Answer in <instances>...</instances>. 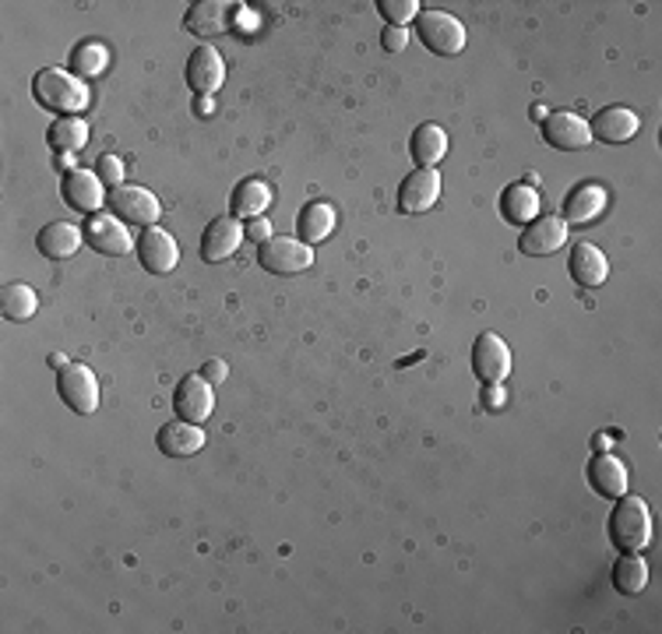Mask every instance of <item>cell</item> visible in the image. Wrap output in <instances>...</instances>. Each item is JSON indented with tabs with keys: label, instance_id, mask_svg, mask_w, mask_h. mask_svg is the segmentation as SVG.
<instances>
[{
	"label": "cell",
	"instance_id": "obj_33",
	"mask_svg": "<svg viewBox=\"0 0 662 634\" xmlns=\"http://www.w3.org/2000/svg\"><path fill=\"white\" fill-rule=\"evenodd\" d=\"M96 173H99V180H103L109 190L123 187V158H120V155H99Z\"/></svg>",
	"mask_w": 662,
	"mask_h": 634
},
{
	"label": "cell",
	"instance_id": "obj_25",
	"mask_svg": "<svg viewBox=\"0 0 662 634\" xmlns=\"http://www.w3.org/2000/svg\"><path fill=\"white\" fill-rule=\"evenodd\" d=\"M296 233L304 244H321L328 240L331 233H335V209H331L328 201H310L304 204V212L296 215Z\"/></svg>",
	"mask_w": 662,
	"mask_h": 634
},
{
	"label": "cell",
	"instance_id": "obj_12",
	"mask_svg": "<svg viewBox=\"0 0 662 634\" xmlns=\"http://www.w3.org/2000/svg\"><path fill=\"white\" fill-rule=\"evenodd\" d=\"M543 138H546V145H554L560 152H578V149H589L592 127L586 117L571 114V109H557V114H546Z\"/></svg>",
	"mask_w": 662,
	"mask_h": 634
},
{
	"label": "cell",
	"instance_id": "obj_34",
	"mask_svg": "<svg viewBox=\"0 0 662 634\" xmlns=\"http://www.w3.org/2000/svg\"><path fill=\"white\" fill-rule=\"evenodd\" d=\"M244 233H247V240L264 244V240H272V222H268L264 215H258V219H247V222H244Z\"/></svg>",
	"mask_w": 662,
	"mask_h": 634
},
{
	"label": "cell",
	"instance_id": "obj_15",
	"mask_svg": "<svg viewBox=\"0 0 662 634\" xmlns=\"http://www.w3.org/2000/svg\"><path fill=\"white\" fill-rule=\"evenodd\" d=\"M187 85L198 95H215L226 85V60L215 46H198V50L187 57Z\"/></svg>",
	"mask_w": 662,
	"mask_h": 634
},
{
	"label": "cell",
	"instance_id": "obj_24",
	"mask_svg": "<svg viewBox=\"0 0 662 634\" xmlns=\"http://www.w3.org/2000/svg\"><path fill=\"white\" fill-rule=\"evenodd\" d=\"M540 209H543L540 190H535L532 184H511V187H504L500 212H504V219H508V222H515V226H529L532 219H540Z\"/></svg>",
	"mask_w": 662,
	"mask_h": 634
},
{
	"label": "cell",
	"instance_id": "obj_18",
	"mask_svg": "<svg viewBox=\"0 0 662 634\" xmlns=\"http://www.w3.org/2000/svg\"><path fill=\"white\" fill-rule=\"evenodd\" d=\"M589 127L599 141H606V145H624V141H630L641 131V117L627 106H606V109H599L595 120H589Z\"/></svg>",
	"mask_w": 662,
	"mask_h": 634
},
{
	"label": "cell",
	"instance_id": "obj_19",
	"mask_svg": "<svg viewBox=\"0 0 662 634\" xmlns=\"http://www.w3.org/2000/svg\"><path fill=\"white\" fill-rule=\"evenodd\" d=\"M236 11L240 8L229 4V0H201V4H194L191 14H187V28L201 39H212V36H218V32L233 28Z\"/></svg>",
	"mask_w": 662,
	"mask_h": 634
},
{
	"label": "cell",
	"instance_id": "obj_14",
	"mask_svg": "<svg viewBox=\"0 0 662 634\" xmlns=\"http://www.w3.org/2000/svg\"><path fill=\"white\" fill-rule=\"evenodd\" d=\"M138 261L145 265V272H152V275H169L180 261V247L173 240V233L149 226L138 236Z\"/></svg>",
	"mask_w": 662,
	"mask_h": 634
},
{
	"label": "cell",
	"instance_id": "obj_5",
	"mask_svg": "<svg viewBox=\"0 0 662 634\" xmlns=\"http://www.w3.org/2000/svg\"><path fill=\"white\" fill-rule=\"evenodd\" d=\"M258 261L272 275H299L314 265V250L299 236H272L258 250Z\"/></svg>",
	"mask_w": 662,
	"mask_h": 634
},
{
	"label": "cell",
	"instance_id": "obj_29",
	"mask_svg": "<svg viewBox=\"0 0 662 634\" xmlns=\"http://www.w3.org/2000/svg\"><path fill=\"white\" fill-rule=\"evenodd\" d=\"M649 585V564L641 561V553H624V557L613 564V589L620 596H638Z\"/></svg>",
	"mask_w": 662,
	"mask_h": 634
},
{
	"label": "cell",
	"instance_id": "obj_26",
	"mask_svg": "<svg viewBox=\"0 0 662 634\" xmlns=\"http://www.w3.org/2000/svg\"><path fill=\"white\" fill-rule=\"evenodd\" d=\"M409 152H413L419 169H434L440 158L448 155V134L445 127L437 124H419L413 131V141H409Z\"/></svg>",
	"mask_w": 662,
	"mask_h": 634
},
{
	"label": "cell",
	"instance_id": "obj_37",
	"mask_svg": "<svg viewBox=\"0 0 662 634\" xmlns=\"http://www.w3.org/2000/svg\"><path fill=\"white\" fill-rule=\"evenodd\" d=\"M198 374H201L204 380H209V385H223L226 374H229V367H226L223 360H209V363H204V367H201Z\"/></svg>",
	"mask_w": 662,
	"mask_h": 634
},
{
	"label": "cell",
	"instance_id": "obj_21",
	"mask_svg": "<svg viewBox=\"0 0 662 634\" xmlns=\"http://www.w3.org/2000/svg\"><path fill=\"white\" fill-rule=\"evenodd\" d=\"M606 204H610L606 187L578 184L564 201V222H578V226H586V222H592V219H599L606 212Z\"/></svg>",
	"mask_w": 662,
	"mask_h": 634
},
{
	"label": "cell",
	"instance_id": "obj_6",
	"mask_svg": "<svg viewBox=\"0 0 662 634\" xmlns=\"http://www.w3.org/2000/svg\"><path fill=\"white\" fill-rule=\"evenodd\" d=\"M57 391H60V402H64L71 412L88 416V412L99 409V377L92 374V367H85V363H68V367H60Z\"/></svg>",
	"mask_w": 662,
	"mask_h": 634
},
{
	"label": "cell",
	"instance_id": "obj_9",
	"mask_svg": "<svg viewBox=\"0 0 662 634\" xmlns=\"http://www.w3.org/2000/svg\"><path fill=\"white\" fill-rule=\"evenodd\" d=\"M173 409H177V420H187V423L201 426L215 409V385H209L201 374L180 377L177 391H173Z\"/></svg>",
	"mask_w": 662,
	"mask_h": 634
},
{
	"label": "cell",
	"instance_id": "obj_2",
	"mask_svg": "<svg viewBox=\"0 0 662 634\" xmlns=\"http://www.w3.org/2000/svg\"><path fill=\"white\" fill-rule=\"evenodd\" d=\"M610 539L624 553H641L652 543V512L641 497H617L610 515Z\"/></svg>",
	"mask_w": 662,
	"mask_h": 634
},
{
	"label": "cell",
	"instance_id": "obj_11",
	"mask_svg": "<svg viewBox=\"0 0 662 634\" xmlns=\"http://www.w3.org/2000/svg\"><path fill=\"white\" fill-rule=\"evenodd\" d=\"M60 195H64L68 209L96 215L106 204V184L99 180L96 169H71L64 180H60Z\"/></svg>",
	"mask_w": 662,
	"mask_h": 634
},
{
	"label": "cell",
	"instance_id": "obj_10",
	"mask_svg": "<svg viewBox=\"0 0 662 634\" xmlns=\"http://www.w3.org/2000/svg\"><path fill=\"white\" fill-rule=\"evenodd\" d=\"M244 240H247V233H244V219H236V215H218V219L209 222V230L201 233V261H209V265L226 261V258H233L236 250H240Z\"/></svg>",
	"mask_w": 662,
	"mask_h": 634
},
{
	"label": "cell",
	"instance_id": "obj_3",
	"mask_svg": "<svg viewBox=\"0 0 662 634\" xmlns=\"http://www.w3.org/2000/svg\"><path fill=\"white\" fill-rule=\"evenodd\" d=\"M416 36L437 57H454L465 50V25L448 11H419Z\"/></svg>",
	"mask_w": 662,
	"mask_h": 634
},
{
	"label": "cell",
	"instance_id": "obj_32",
	"mask_svg": "<svg viewBox=\"0 0 662 634\" xmlns=\"http://www.w3.org/2000/svg\"><path fill=\"white\" fill-rule=\"evenodd\" d=\"M381 14L388 25L405 28V22L419 19V0H381Z\"/></svg>",
	"mask_w": 662,
	"mask_h": 634
},
{
	"label": "cell",
	"instance_id": "obj_28",
	"mask_svg": "<svg viewBox=\"0 0 662 634\" xmlns=\"http://www.w3.org/2000/svg\"><path fill=\"white\" fill-rule=\"evenodd\" d=\"M229 204H233L236 219H258V215H264L268 204H272V187L264 180H244V184H236Z\"/></svg>",
	"mask_w": 662,
	"mask_h": 634
},
{
	"label": "cell",
	"instance_id": "obj_7",
	"mask_svg": "<svg viewBox=\"0 0 662 634\" xmlns=\"http://www.w3.org/2000/svg\"><path fill=\"white\" fill-rule=\"evenodd\" d=\"M85 240L88 247H96L99 254H109V258H123V254H131L138 244H134V233L128 230V222L117 219L114 212H96L88 215L85 222Z\"/></svg>",
	"mask_w": 662,
	"mask_h": 634
},
{
	"label": "cell",
	"instance_id": "obj_35",
	"mask_svg": "<svg viewBox=\"0 0 662 634\" xmlns=\"http://www.w3.org/2000/svg\"><path fill=\"white\" fill-rule=\"evenodd\" d=\"M381 43H385V50H388V54H402L405 46H409V28L388 25V28H385V36H381Z\"/></svg>",
	"mask_w": 662,
	"mask_h": 634
},
{
	"label": "cell",
	"instance_id": "obj_17",
	"mask_svg": "<svg viewBox=\"0 0 662 634\" xmlns=\"http://www.w3.org/2000/svg\"><path fill=\"white\" fill-rule=\"evenodd\" d=\"M589 483L599 497L617 501L627 494V466L620 462L613 451H599L595 458H589Z\"/></svg>",
	"mask_w": 662,
	"mask_h": 634
},
{
	"label": "cell",
	"instance_id": "obj_16",
	"mask_svg": "<svg viewBox=\"0 0 662 634\" xmlns=\"http://www.w3.org/2000/svg\"><path fill=\"white\" fill-rule=\"evenodd\" d=\"M440 198V173L437 169H413L399 187V209L405 215L416 212H430Z\"/></svg>",
	"mask_w": 662,
	"mask_h": 634
},
{
	"label": "cell",
	"instance_id": "obj_30",
	"mask_svg": "<svg viewBox=\"0 0 662 634\" xmlns=\"http://www.w3.org/2000/svg\"><path fill=\"white\" fill-rule=\"evenodd\" d=\"M0 310H4L8 321H28V317H36L39 310V296L33 285L11 282L4 285V293H0Z\"/></svg>",
	"mask_w": 662,
	"mask_h": 634
},
{
	"label": "cell",
	"instance_id": "obj_13",
	"mask_svg": "<svg viewBox=\"0 0 662 634\" xmlns=\"http://www.w3.org/2000/svg\"><path fill=\"white\" fill-rule=\"evenodd\" d=\"M567 244V222L564 215H540L532 219L525 233L518 236V250L529 254V258H546V254H557Z\"/></svg>",
	"mask_w": 662,
	"mask_h": 634
},
{
	"label": "cell",
	"instance_id": "obj_4",
	"mask_svg": "<svg viewBox=\"0 0 662 634\" xmlns=\"http://www.w3.org/2000/svg\"><path fill=\"white\" fill-rule=\"evenodd\" d=\"M109 212H114L117 219H123L128 226H155L163 215V201L152 195L149 187H138V184H123L117 190H109Z\"/></svg>",
	"mask_w": 662,
	"mask_h": 634
},
{
	"label": "cell",
	"instance_id": "obj_23",
	"mask_svg": "<svg viewBox=\"0 0 662 634\" xmlns=\"http://www.w3.org/2000/svg\"><path fill=\"white\" fill-rule=\"evenodd\" d=\"M567 268H571V279L578 285H586V290H595V285H603L610 279V261L595 244H578L571 250V261H567Z\"/></svg>",
	"mask_w": 662,
	"mask_h": 634
},
{
	"label": "cell",
	"instance_id": "obj_38",
	"mask_svg": "<svg viewBox=\"0 0 662 634\" xmlns=\"http://www.w3.org/2000/svg\"><path fill=\"white\" fill-rule=\"evenodd\" d=\"M50 363H54V367H57V371H60V367H68V360H64V356H60V353H54V356H50Z\"/></svg>",
	"mask_w": 662,
	"mask_h": 634
},
{
	"label": "cell",
	"instance_id": "obj_31",
	"mask_svg": "<svg viewBox=\"0 0 662 634\" xmlns=\"http://www.w3.org/2000/svg\"><path fill=\"white\" fill-rule=\"evenodd\" d=\"M71 63H74L78 78H96V74L106 71L109 54H106V46H99V43H82V46L74 50Z\"/></svg>",
	"mask_w": 662,
	"mask_h": 634
},
{
	"label": "cell",
	"instance_id": "obj_36",
	"mask_svg": "<svg viewBox=\"0 0 662 634\" xmlns=\"http://www.w3.org/2000/svg\"><path fill=\"white\" fill-rule=\"evenodd\" d=\"M483 406L490 412H500L504 406H508V391H504V385H486L483 388Z\"/></svg>",
	"mask_w": 662,
	"mask_h": 634
},
{
	"label": "cell",
	"instance_id": "obj_1",
	"mask_svg": "<svg viewBox=\"0 0 662 634\" xmlns=\"http://www.w3.org/2000/svg\"><path fill=\"white\" fill-rule=\"evenodd\" d=\"M33 92L46 109H57V114H64V117H82V109L92 99L82 78L71 71H60V68H43L33 82Z\"/></svg>",
	"mask_w": 662,
	"mask_h": 634
},
{
	"label": "cell",
	"instance_id": "obj_22",
	"mask_svg": "<svg viewBox=\"0 0 662 634\" xmlns=\"http://www.w3.org/2000/svg\"><path fill=\"white\" fill-rule=\"evenodd\" d=\"M82 244H85V230L71 226V222H50V226L36 236L39 254H43V258H50V261L74 258Z\"/></svg>",
	"mask_w": 662,
	"mask_h": 634
},
{
	"label": "cell",
	"instance_id": "obj_27",
	"mask_svg": "<svg viewBox=\"0 0 662 634\" xmlns=\"http://www.w3.org/2000/svg\"><path fill=\"white\" fill-rule=\"evenodd\" d=\"M46 141H50V149L60 152V155L82 152L85 141H88V120H82V117H60V120L50 124Z\"/></svg>",
	"mask_w": 662,
	"mask_h": 634
},
{
	"label": "cell",
	"instance_id": "obj_8",
	"mask_svg": "<svg viewBox=\"0 0 662 634\" xmlns=\"http://www.w3.org/2000/svg\"><path fill=\"white\" fill-rule=\"evenodd\" d=\"M472 371L483 385H504V377L511 374V349L497 331H483L472 345Z\"/></svg>",
	"mask_w": 662,
	"mask_h": 634
},
{
	"label": "cell",
	"instance_id": "obj_20",
	"mask_svg": "<svg viewBox=\"0 0 662 634\" xmlns=\"http://www.w3.org/2000/svg\"><path fill=\"white\" fill-rule=\"evenodd\" d=\"M155 444H159V451L169 455V458H191L204 448V431L198 423H187V420H169L163 423L159 437H155Z\"/></svg>",
	"mask_w": 662,
	"mask_h": 634
}]
</instances>
